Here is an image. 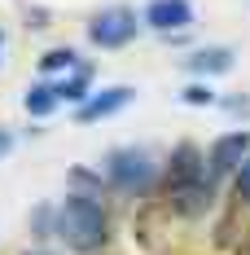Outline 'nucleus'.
<instances>
[{"mask_svg": "<svg viewBox=\"0 0 250 255\" xmlns=\"http://www.w3.org/2000/svg\"><path fill=\"white\" fill-rule=\"evenodd\" d=\"M105 233H110V216L92 194H71L66 203L57 207V238L71 247V251H101L105 247Z\"/></svg>", "mask_w": 250, "mask_h": 255, "instance_id": "obj_1", "label": "nucleus"}, {"mask_svg": "<svg viewBox=\"0 0 250 255\" xmlns=\"http://www.w3.org/2000/svg\"><path fill=\"white\" fill-rule=\"evenodd\" d=\"M105 176L119 189H145L154 180V158L145 150H136V145H123V150H114L105 158Z\"/></svg>", "mask_w": 250, "mask_h": 255, "instance_id": "obj_2", "label": "nucleus"}, {"mask_svg": "<svg viewBox=\"0 0 250 255\" xmlns=\"http://www.w3.org/2000/svg\"><path fill=\"white\" fill-rule=\"evenodd\" d=\"M132 35H136V13H132V9H123V4L101 9L97 18L88 22V40H92V44H101V49H123Z\"/></svg>", "mask_w": 250, "mask_h": 255, "instance_id": "obj_3", "label": "nucleus"}, {"mask_svg": "<svg viewBox=\"0 0 250 255\" xmlns=\"http://www.w3.org/2000/svg\"><path fill=\"white\" fill-rule=\"evenodd\" d=\"M145 22L154 31H184V26L193 22V4L189 0H150Z\"/></svg>", "mask_w": 250, "mask_h": 255, "instance_id": "obj_4", "label": "nucleus"}, {"mask_svg": "<svg viewBox=\"0 0 250 255\" xmlns=\"http://www.w3.org/2000/svg\"><path fill=\"white\" fill-rule=\"evenodd\" d=\"M246 150H250V136L246 132H228L211 145V172H233L246 163Z\"/></svg>", "mask_w": 250, "mask_h": 255, "instance_id": "obj_5", "label": "nucleus"}, {"mask_svg": "<svg viewBox=\"0 0 250 255\" xmlns=\"http://www.w3.org/2000/svg\"><path fill=\"white\" fill-rule=\"evenodd\" d=\"M132 102V88H105V93H97V97H88V102L79 106V119L83 124H92V119H105V115H114L119 106H127Z\"/></svg>", "mask_w": 250, "mask_h": 255, "instance_id": "obj_6", "label": "nucleus"}, {"mask_svg": "<svg viewBox=\"0 0 250 255\" xmlns=\"http://www.w3.org/2000/svg\"><path fill=\"white\" fill-rule=\"evenodd\" d=\"M211 207V185L206 180H180L175 185V211H184V216H202Z\"/></svg>", "mask_w": 250, "mask_h": 255, "instance_id": "obj_7", "label": "nucleus"}, {"mask_svg": "<svg viewBox=\"0 0 250 255\" xmlns=\"http://www.w3.org/2000/svg\"><path fill=\"white\" fill-rule=\"evenodd\" d=\"M233 66V49H198L189 57V71H198V75H220Z\"/></svg>", "mask_w": 250, "mask_h": 255, "instance_id": "obj_8", "label": "nucleus"}, {"mask_svg": "<svg viewBox=\"0 0 250 255\" xmlns=\"http://www.w3.org/2000/svg\"><path fill=\"white\" fill-rule=\"evenodd\" d=\"M26 115H35V119H44V115H49L53 106H57V88H53V84H35V88H31V93H26Z\"/></svg>", "mask_w": 250, "mask_h": 255, "instance_id": "obj_9", "label": "nucleus"}, {"mask_svg": "<svg viewBox=\"0 0 250 255\" xmlns=\"http://www.w3.org/2000/svg\"><path fill=\"white\" fill-rule=\"evenodd\" d=\"M83 93H88V71H75L71 79L57 84V102H83Z\"/></svg>", "mask_w": 250, "mask_h": 255, "instance_id": "obj_10", "label": "nucleus"}, {"mask_svg": "<svg viewBox=\"0 0 250 255\" xmlns=\"http://www.w3.org/2000/svg\"><path fill=\"white\" fill-rule=\"evenodd\" d=\"M40 66L44 71H71V66H79V53L75 49H49L40 57Z\"/></svg>", "mask_w": 250, "mask_h": 255, "instance_id": "obj_11", "label": "nucleus"}, {"mask_svg": "<svg viewBox=\"0 0 250 255\" xmlns=\"http://www.w3.org/2000/svg\"><path fill=\"white\" fill-rule=\"evenodd\" d=\"M184 102H193V106H202V102H215V93L206 88V84H193V88H184Z\"/></svg>", "mask_w": 250, "mask_h": 255, "instance_id": "obj_12", "label": "nucleus"}, {"mask_svg": "<svg viewBox=\"0 0 250 255\" xmlns=\"http://www.w3.org/2000/svg\"><path fill=\"white\" fill-rule=\"evenodd\" d=\"M237 198H246V203H250V158L237 167Z\"/></svg>", "mask_w": 250, "mask_h": 255, "instance_id": "obj_13", "label": "nucleus"}, {"mask_svg": "<svg viewBox=\"0 0 250 255\" xmlns=\"http://www.w3.org/2000/svg\"><path fill=\"white\" fill-rule=\"evenodd\" d=\"M9 145H13V136H9V132L0 128V154H9Z\"/></svg>", "mask_w": 250, "mask_h": 255, "instance_id": "obj_14", "label": "nucleus"}, {"mask_svg": "<svg viewBox=\"0 0 250 255\" xmlns=\"http://www.w3.org/2000/svg\"><path fill=\"white\" fill-rule=\"evenodd\" d=\"M26 255H53V251H26Z\"/></svg>", "mask_w": 250, "mask_h": 255, "instance_id": "obj_15", "label": "nucleus"}, {"mask_svg": "<svg viewBox=\"0 0 250 255\" xmlns=\"http://www.w3.org/2000/svg\"><path fill=\"white\" fill-rule=\"evenodd\" d=\"M0 49H4V35H0Z\"/></svg>", "mask_w": 250, "mask_h": 255, "instance_id": "obj_16", "label": "nucleus"}]
</instances>
